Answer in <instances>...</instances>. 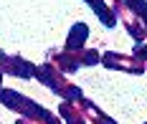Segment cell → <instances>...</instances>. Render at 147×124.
<instances>
[{
	"instance_id": "9",
	"label": "cell",
	"mask_w": 147,
	"mask_h": 124,
	"mask_svg": "<svg viewBox=\"0 0 147 124\" xmlns=\"http://www.w3.org/2000/svg\"><path fill=\"white\" fill-rule=\"evenodd\" d=\"M86 41H89V25L86 23H74L71 25V31H69V36H66V51H81V48L86 46Z\"/></svg>"
},
{
	"instance_id": "5",
	"label": "cell",
	"mask_w": 147,
	"mask_h": 124,
	"mask_svg": "<svg viewBox=\"0 0 147 124\" xmlns=\"http://www.w3.org/2000/svg\"><path fill=\"white\" fill-rule=\"evenodd\" d=\"M112 8H114V13H117V20L124 23V31L132 36L134 43H145L147 41V28H145V23H142V18H137L132 10H127L122 0H114Z\"/></svg>"
},
{
	"instance_id": "11",
	"label": "cell",
	"mask_w": 147,
	"mask_h": 124,
	"mask_svg": "<svg viewBox=\"0 0 147 124\" xmlns=\"http://www.w3.org/2000/svg\"><path fill=\"white\" fill-rule=\"evenodd\" d=\"M124 8L132 10L137 18H142V23L147 28V0H124Z\"/></svg>"
},
{
	"instance_id": "7",
	"label": "cell",
	"mask_w": 147,
	"mask_h": 124,
	"mask_svg": "<svg viewBox=\"0 0 147 124\" xmlns=\"http://www.w3.org/2000/svg\"><path fill=\"white\" fill-rule=\"evenodd\" d=\"M74 104H76V107H79V111L86 117V122H89V124H117L114 119H112V117H109V114H104L102 109L96 107L91 99H86V96L76 99Z\"/></svg>"
},
{
	"instance_id": "14",
	"label": "cell",
	"mask_w": 147,
	"mask_h": 124,
	"mask_svg": "<svg viewBox=\"0 0 147 124\" xmlns=\"http://www.w3.org/2000/svg\"><path fill=\"white\" fill-rule=\"evenodd\" d=\"M0 89H3V74H0Z\"/></svg>"
},
{
	"instance_id": "13",
	"label": "cell",
	"mask_w": 147,
	"mask_h": 124,
	"mask_svg": "<svg viewBox=\"0 0 147 124\" xmlns=\"http://www.w3.org/2000/svg\"><path fill=\"white\" fill-rule=\"evenodd\" d=\"M15 124H36V122H30V119H23V117H20V119H18Z\"/></svg>"
},
{
	"instance_id": "4",
	"label": "cell",
	"mask_w": 147,
	"mask_h": 124,
	"mask_svg": "<svg viewBox=\"0 0 147 124\" xmlns=\"http://www.w3.org/2000/svg\"><path fill=\"white\" fill-rule=\"evenodd\" d=\"M104 68H114V71H124V74H134V76H140V74H145L147 71V63L140 61V58H134V56H127V53H117V51H109V53H102V58H99Z\"/></svg>"
},
{
	"instance_id": "3",
	"label": "cell",
	"mask_w": 147,
	"mask_h": 124,
	"mask_svg": "<svg viewBox=\"0 0 147 124\" xmlns=\"http://www.w3.org/2000/svg\"><path fill=\"white\" fill-rule=\"evenodd\" d=\"M99 58H102V53L96 48H81V51H66V48H61V51H51L48 61L53 63L61 74L69 76V74H76L81 66H96Z\"/></svg>"
},
{
	"instance_id": "1",
	"label": "cell",
	"mask_w": 147,
	"mask_h": 124,
	"mask_svg": "<svg viewBox=\"0 0 147 124\" xmlns=\"http://www.w3.org/2000/svg\"><path fill=\"white\" fill-rule=\"evenodd\" d=\"M0 104L5 109H10V111H15V114H20L23 119L36 122V124H63L51 109L41 107L38 101L28 99L26 94L15 91V89H0Z\"/></svg>"
},
{
	"instance_id": "15",
	"label": "cell",
	"mask_w": 147,
	"mask_h": 124,
	"mask_svg": "<svg viewBox=\"0 0 147 124\" xmlns=\"http://www.w3.org/2000/svg\"><path fill=\"white\" fill-rule=\"evenodd\" d=\"M107 3H114V0H107Z\"/></svg>"
},
{
	"instance_id": "10",
	"label": "cell",
	"mask_w": 147,
	"mask_h": 124,
	"mask_svg": "<svg viewBox=\"0 0 147 124\" xmlns=\"http://www.w3.org/2000/svg\"><path fill=\"white\" fill-rule=\"evenodd\" d=\"M59 114H61V122L63 124H89L86 117L79 111V107H76L74 101H61Z\"/></svg>"
},
{
	"instance_id": "6",
	"label": "cell",
	"mask_w": 147,
	"mask_h": 124,
	"mask_svg": "<svg viewBox=\"0 0 147 124\" xmlns=\"http://www.w3.org/2000/svg\"><path fill=\"white\" fill-rule=\"evenodd\" d=\"M0 74H3V76L30 78V76H36V63L26 61L23 56H15V53L0 51Z\"/></svg>"
},
{
	"instance_id": "12",
	"label": "cell",
	"mask_w": 147,
	"mask_h": 124,
	"mask_svg": "<svg viewBox=\"0 0 147 124\" xmlns=\"http://www.w3.org/2000/svg\"><path fill=\"white\" fill-rule=\"evenodd\" d=\"M132 56L147 63V43H134V51H132Z\"/></svg>"
},
{
	"instance_id": "2",
	"label": "cell",
	"mask_w": 147,
	"mask_h": 124,
	"mask_svg": "<svg viewBox=\"0 0 147 124\" xmlns=\"http://www.w3.org/2000/svg\"><path fill=\"white\" fill-rule=\"evenodd\" d=\"M36 78L43 84L46 89H51L56 96H61L63 101H76V99H81V96H84V91H81L76 84H71V81L66 78V74H61L51 61L36 66Z\"/></svg>"
},
{
	"instance_id": "16",
	"label": "cell",
	"mask_w": 147,
	"mask_h": 124,
	"mask_svg": "<svg viewBox=\"0 0 147 124\" xmlns=\"http://www.w3.org/2000/svg\"><path fill=\"white\" fill-rule=\"evenodd\" d=\"M145 124H147V122H145Z\"/></svg>"
},
{
	"instance_id": "8",
	"label": "cell",
	"mask_w": 147,
	"mask_h": 124,
	"mask_svg": "<svg viewBox=\"0 0 147 124\" xmlns=\"http://www.w3.org/2000/svg\"><path fill=\"white\" fill-rule=\"evenodd\" d=\"M89 8L96 13V18L102 20L104 28H114L119 20H117V13H114V8H112V3H107V0H84Z\"/></svg>"
}]
</instances>
